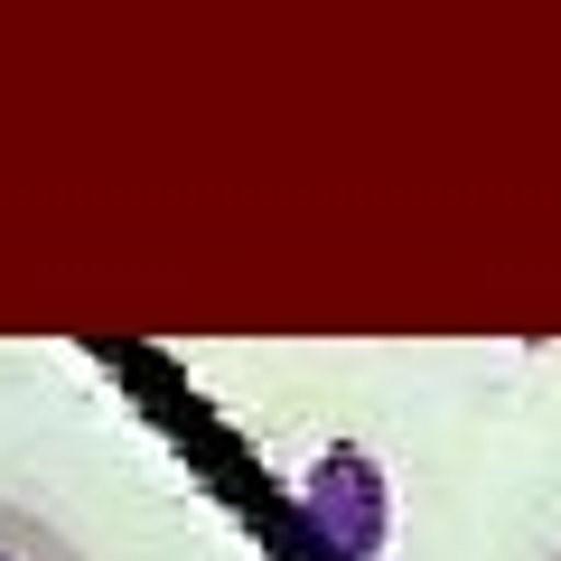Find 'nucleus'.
<instances>
[{
  "mask_svg": "<svg viewBox=\"0 0 561 561\" xmlns=\"http://www.w3.org/2000/svg\"><path fill=\"white\" fill-rule=\"evenodd\" d=\"M300 515H309V534H328L346 561H383L393 478H383L365 449H328L319 468H300Z\"/></svg>",
  "mask_w": 561,
  "mask_h": 561,
  "instance_id": "1",
  "label": "nucleus"
},
{
  "mask_svg": "<svg viewBox=\"0 0 561 561\" xmlns=\"http://www.w3.org/2000/svg\"><path fill=\"white\" fill-rule=\"evenodd\" d=\"M0 561H94L66 524H47L38 505H20V496H0Z\"/></svg>",
  "mask_w": 561,
  "mask_h": 561,
  "instance_id": "2",
  "label": "nucleus"
},
{
  "mask_svg": "<svg viewBox=\"0 0 561 561\" xmlns=\"http://www.w3.org/2000/svg\"><path fill=\"white\" fill-rule=\"evenodd\" d=\"M552 561H561V552H552Z\"/></svg>",
  "mask_w": 561,
  "mask_h": 561,
  "instance_id": "3",
  "label": "nucleus"
}]
</instances>
